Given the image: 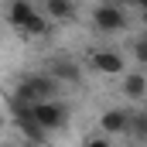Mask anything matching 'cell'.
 Returning a JSON list of instances; mask_svg holds the SVG:
<instances>
[{
	"label": "cell",
	"mask_w": 147,
	"mask_h": 147,
	"mask_svg": "<svg viewBox=\"0 0 147 147\" xmlns=\"http://www.w3.org/2000/svg\"><path fill=\"white\" fill-rule=\"evenodd\" d=\"M58 82L51 79L48 72H34V75H24L21 82H17V89H14V103H24V106H38V103H51V99H58Z\"/></svg>",
	"instance_id": "1"
},
{
	"label": "cell",
	"mask_w": 147,
	"mask_h": 147,
	"mask_svg": "<svg viewBox=\"0 0 147 147\" xmlns=\"http://www.w3.org/2000/svg\"><path fill=\"white\" fill-rule=\"evenodd\" d=\"M31 116H34V123L45 130V134H51V130H65V127H69V103H62V99L38 103V106H31Z\"/></svg>",
	"instance_id": "2"
},
{
	"label": "cell",
	"mask_w": 147,
	"mask_h": 147,
	"mask_svg": "<svg viewBox=\"0 0 147 147\" xmlns=\"http://www.w3.org/2000/svg\"><path fill=\"white\" fill-rule=\"evenodd\" d=\"M92 24L99 34H120L127 28V10L123 3H96L92 7Z\"/></svg>",
	"instance_id": "3"
},
{
	"label": "cell",
	"mask_w": 147,
	"mask_h": 147,
	"mask_svg": "<svg viewBox=\"0 0 147 147\" xmlns=\"http://www.w3.org/2000/svg\"><path fill=\"white\" fill-rule=\"evenodd\" d=\"M10 110H14V120H17V130L31 140L34 147H45V140H48V134L41 130L34 123V116H31V106H24V103H14L10 99Z\"/></svg>",
	"instance_id": "4"
},
{
	"label": "cell",
	"mask_w": 147,
	"mask_h": 147,
	"mask_svg": "<svg viewBox=\"0 0 147 147\" xmlns=\"http://www.w3.org/2000/svg\"><path fill=\"white\" fill-rule=\"evenodd\" d=\"M89 62H92L96 72H103V75H120L123 72V55L113 51V48H96L89 55Z\"/></svg>",
	"instance_id": "5"
},
{
	"label": "cell",
	"mask_w": 147,
	"mask_h": 147,
	"mask_svg": "<svg viewBox=\"0 0 147 147\" xmlns=\"http://www.w3.org/2000/svg\"><path fill=\"white\" fill-rule=\"evenodd\" d=\"M130 130V113L127 110H106L99 116V134L103 137H123Z\"/></svg>",
	"instance_id": "6"
},
{
	"label": "cell",
	"mask_w": 147,
	"mask_h": 147,
	"mask_svg": "<svg viewBox=\"0 0 147 147\" xmlns=\"http://www.w3.org/2000/svg\"><path fill=\"white\" fill-rule=\"evenodd\" d=\"M48 75H51L58 86H62V82H72V86H75V82L82 79V69L75 65L72 58H65V55H62V58H55V62L48 65Z\"/></svg>",
	"instance_id": "7"
},
{
	"label": "cell",
	"mask_w": 147,
	"mask_h": 147,
	"mask_svg": "<svg viewBox=\"0 0 147 147\" xmlns=\"http://www.w3.org/2000/svg\"><path fill=\"white\" fill-rule=\"evenodd\" d=\"M34 14H38V7L31 3V0H14V3L7 7V21H10L17 31H21V28H24V24L34 17Z\"/></svg>",
	"instance_id": "8"
},
{
	"label": "cell",
	"mask_w": 147,
	"mask_h": 147,
	"mask_svg": "<svg viewBox=\"0 0 147 147\" xmlns=\"http://www.w3.org/2000/svg\"><path fill=\"white\" fill-rule=\"evenodd\" d=\"M41 10H45V17L55 21V24H58V21H72V17H75V3H72V0H45Z\"/></svg>",
	"instance_id": "9"
},
{
	"label": "cell",
	"mask_w": 147,
	"mask_h": 147,
	"mask_svg": "<svg viewBox=\"0 0 147 147\" xmlns=\"http://www.w3.org/2000/svg\"><path fill=\"white\" fill-rule=\"evenodd\" d=\"M123 96H127V99H144L147 96V79L137 75V72H130L123 79Z\"/></svg>",
	"instance_id": "10"
},
{
	"label": "cell",
	"mask_w": 147,
	"mask_h": 147,
	"mask_svg": "<svg viewBox=\"0 0 147 147\" xmlns=\"http://www.w3.org/2000/svg\"><path fill=\"white\" fill-rule=\"evenodd\" d=\"M48 31H51V21H48L45 14H34V17L21 28V34H24V38H45Z\"/></svg>",
	"instance_id": "11"
},
{
	"label": "cell",
	"mask_w": 147,
	"mask_h": 147,
	"mask_svg": "<svg viewBox=\"0 0 147 147\" xmlns=\"http://www.w3.org/2000/svg\"><path fill=\"white\" fill-rule=\"evenodd\" d=\"M127 134H134L140 144H147V110L130 113V130H127Z\"/></svg>",
	"instance_id": "12"
},
{
	"label": "cell",
	"mask_w": 147,
	"mask_h": 147,
	"mask_svg": "<svg viewBox=\"0 0 147 147\" xmlns=\"http://www.w3.org/2000/svg\"><path fill=\"white\" fill-rule=\"evenodd\" d=\"M134 55H137V62L147 65V34H140L137 41H134Z\"/></svg>",
	"instance_id": "13"
},
{
	"label": "cell",
	"mask_w": 147,
	"mask_h": 147,
	"mask_svg": "<svg viewBox=\"0 0 147 147\" xmlns=\"http://www.w3.org/2000/svg\"><path fill=\"white\" fill-rule=\"evenodd\" d=\"M82 147H113V140H110V137H103V134H89Z\"/></svg>",
	"instance_id": "14"
},
{
	"label": "cell",
	"mask_w": 147,
	"mask_h": 147,
	"mask_svg": "<svg viewBox=\"0 0 147 147\" xmlns=\"http://www.w3.org/2000/svg\"><path fill=\"white\" fill-rule=\"evenodd\" d=\"M140 21L147 24V3H140Z\"/></svg>",
	"instance_id": "15"
},
{
	"label": "cell",
	"mask_w": 147,
	"mask_h": 147,
	"mask_svg": "<svg viewBox=\"0 0 147 147\" xmlns=\"http://www.w3.org/2000/svg\"><path fill=\"white\" fill-rule=\"evenodd\" d=\"M3 123H7V120H3V113H0V130H3Z\"/></svg>",
	"instance_id": "16"
}]
</instances>
